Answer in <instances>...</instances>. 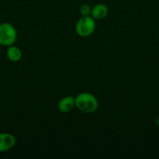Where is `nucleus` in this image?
<instances>
[{"label": "nucleus", "mask_w": 159, "mask_h": 159, "mask_svg": "<svg viewBox=\"0 0 159 159\" xmlns=\"http://www.w3.org/2000/svg\"><path fill=\"white\" fill-rule=\"evenodd\" d=\"M96 23L91 16H82L76 24V32L80 37H87L91 35L95 30Z\"/></svg>", "instance_id": "7ed1b4c3"}, {"label": "nucleus", "mask_w": 159, "mask_h": 159, "mask_svg": "<svg viewBox=\"0 0 159 159\" xmlns=\"http://www.w3.org/2000/svg\"><path fill=\"white\" fill-rule=\"evenodd\" d=\"M16 144V138L9 133H0V152L9 151Z\"/></svg>", "instance_id": "20e7f679"}, {"label": "nucleus", "mask_w": 159, "mask_h": 159, "mask_svg": "<svg viewBox=\"0 0 159 159\" xmlns=\"http://www.w3.org/2000/svg\"><path fill=\"white\" fill-rule=\"evenodd\" d=\"M75 105L84 113H92L98 110V101L91 93H81L75 97Z\"/></svg>", "instance_id": "f257e3e1"}, {"label": "nucleus", "mask_w": 159, "mask_h": 159, "mask_svg": "<svg viewBox=\"0 0 159 159\" xmlns=\"http://www.w3.org/2000/svg\"><path fill=\"white\" fill-rule=\"evenodd\" d=\"M6 56L10 61L17 62L21 59L22 51L18 47L11 45L8 47V49L6 51Z\"/></svg>", "instance_id": "0eeeda50"}, {"label": "nucleus", "mask_w": 159, "mask_h": 159, "mask_svg": "<svg viewBox=\"0 0 159 159\" xmlns=\"http://www.w3.org/2000/svg\"><path fill=\"white\" fill-rule=\"evenodd\" d=\"M17 38L16 28L9 23L0 24V45L9 47L13 45Z\"/></svg>", "instance_id": "f03ea898"}, {"label": "nucleus", "mask_w": 159, "mask_h": 159, "mask_svg": "<svg viewBox=\"0 0 159 159\" xmlns=\"http://www.w3.org/2000/svg\"><path fill=\"white\" fill-rule=\"evenodd\" d=\"M91 6L87 3H84L80 7V12L82 15V16H88L91 14Z\"/></svg>", "instance_id": "6e6552de"}, {"label": "nucleus", "mask_w": 159, "mask_h": 159, "mask_svg": "<svg viewBox=\"0 0 159 159\" xmlns=\"http://www.w3.org/2000/svg\"><path fill=\"white\" fill-rule=\"evenodd\" d=\"M108 12V9L107 6L103 3H98L92 8L90 16L94 20H102L104 17H106Z\"/></svg>", "instance_id": "423d86ee"}, {"label": "nucleus", "mask_w": 159, "mask_h": 159, "mask_svg": "<svg viewBox=\"0 0 159 159\" xmlns=\"http://www.w3.org/2000/svg\"><path fill=\"white\" fill-rule=\"evenodd\" d=\"M74 107H76V105H75V98L70 96L63 97L58 103V109H59L61 113H63L70 112L74 108Z\"/></svg>", "instance_id": "39448f33"}]
</instances>
